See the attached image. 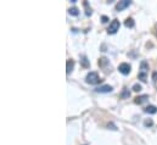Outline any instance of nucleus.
Instances as JSON below:
<instances>
[{
  "mask_svg": "<svg viewBox=\"0 0 157 145\" xmlns=\"http://www.w3.org/2000/svg\"><path fill=\"white\" fill-rule=\"evenodd\" d=\"M148 70H149V63L146 61H141V63H140V72H139V79L141 82H146Z\"/></svg>",
  "mask_w": 157,
  "mask_h": 145,
  "instance_id": "nucleus-1",
  "label": "nucleus"
},
{
  "mask_svg": "<svg viewBox=\"0 0 157 145\" xmlns=\"http://www.w3.org/2000/svg\"><path fill=\"white\" fill-rule=\"evenodd\" d=\"M100 81L101 79H100V77H99V74L96 72H89L86 74V77H85V82L88 84H97Z\"/></svg>",
  "mask_w": 157,
  "mask_h": 145,
  "instance_id": "nucleus-2",
  "label": "nucleus"
},
{
  "mask_svg": "<svg viewBox=\"0 0 157 145\" xmlns=\"http://www.w3.org/2000/svg\"><path fill=\"white\" fill-rule=\"evenodd\" d=\"M118 29H119V21H118V20H113V21L110 23V27L107 28V32H108L110 34H115Z\"/></svg>",
  "mask_w": 157,
  "mask_h": 145,
  "instance_id": "nucleus-3",
  "label": "nucleus"
},
{
  "mask_svg": "<svg viewBox=\"0 0 157 145\" xmlns=\"http://www.w3.org/2000/svg\"><path fill=\"white\" fill-rule=\"evenodd\" d=\"M130 70H132V67H130V65L127 63V62H123V63H121V65L118 66V71H119L122 74H124V76L129 74V73H130Z\"/></svg>",
  "mask_w": 157,
  "mask_h": 145,
  "instance_id": "nucleus-4",
  "label": "nucleus"
},
{
  "mask_svg": "<svg viewBox=\"0 0 157 145\" xmlns=\"http://www.w3.org/2000/svg\"><path fill=\"white\" fill-rule=\"evenodd\" d=\"M130 4H132V1H129V0H123V1H119V2L116 5V10H117V11H122V10H124L126 7H128Z\"/></svg>",
  "mask_w": 157,
  "mask_h": 145,
  "instance_id": "nucleus-5",
  "label": "nucleus"
},
{
  "mask_svg": "<svg viewBox=\"0 0 157 145\" xmlns=\"http://www.w3.org/2000/svg\"><path fill=\"white\" fill-rule=\"evenodd\" d=\"M112 87L111 85H101V87H99V88H96L95 90L97 92V93H110V92H112Z\"/></svg>",
  "mask_w": 157,
  "mask_h": 145,
  "instance_id": "nucleus-6",
  "label": "nucleus"
},
{
  "mask_svg": "<svg viewBox=\"0 0 157 145\" xmlns=\"http://www.w3.org/2000/svg\"><path fill=\"white\" fill-rule=\"evenodd\" d=\"M148 99H149V95H140V96H137L134 101H135V104H139L140 105V104L145 103Z\"/></svg>",
  "mask_w": 157,
  "mask_h": 145,
  "instance_id": "nucleus-7",
  "label": "nucleus"
},
{
  "mask_svg": "<svg viewBox=\"0 0 157 145\" xmlns=\"http://www.w3.org/2000/svg\"><path fill=\"white\" fill-rule=\"evenodd\" d=\"M144 111H145L146 114H151V115H154V114H156L157 112V107L156 106H154V105H149V106H146V107L144 109Z\"/></svg>",
  "mask_w": 157,
  "mask_h": 145,
  "instance_id": "nucleus-8",
  "label": "nucleus"
},
{
  "mask_svg": "<svg viewBox=\"0 0 157 145\" xmlns=\"http://www.w3.org/2000/svg\"><path fill=\"white\" fill-rule=\"evenodd\" d=\"M73 67H75V61L73 60H68L67 61V74H70L72 71H73Z\"/></svg>",
  "mask_w": 157,
  "mask_h": 145,
  "instance_id": "nucleus-9",
  "label": "nucleus"
},
{
  "mask_svg": "<svg viewBox=\"0 0 157 145\" xmlns=\"http://www.w3.org/2000/svg\"><path fill=\"white\" fill-rule=\"evenodd\" d=\"M124 24H126V27H129V28H132V27H134V20H133L132 17H128V18L126 20Z\"/></svg>",
  "mask_w": 157,
  "mask_h": 145,
  "instance_id": "nucleus-10",
  "label": "nucleus"
},
{
  "mask_svg": "<svg viewBox=\"0 0 157 145\" xmlns=\"http://www.w3.org/2000/svg\"><path fill=\"white\" fill-rule=\"evenodd\" d=\"M68 12H70V15H72V16H78V13H79L77 7H71V9L68 10Z\"/></svg>",
  "mask_w": 157,
  "mask_h": 145,
  "instance_id": "nucleus-11",
  "label": "nucleus"
},
{
  "mask_svg": "<svg viewBox=\"0 0 157 145\" xmlns=\"http://www.w3.org/2000/svg\"><path fill=\"white\" fill-rule=\"evenodd\" d=\"M83 5H84V7L86 9V11H85L86 16H90V15H91V9H89V5H88V2H86V1H84V2H83Z\"/></svg>",
  "mask_w": 157,
  "mask_h": 145,
  "instance_id": "nucleus-12",
  "label": "nucleus"
},
{
  "mask_svg": "<svg viewBox=\"0 0 157 145\" xmlns=\"http://www.w3.org/2000/svg\"><path fill=\"white\" fill-rule=\"evenodd\" d=\"M123 99H127V98H129L130 96V93H129V90L127 89V88H124V90H123V93H122V95H121Z\"/></svg>",
  "mask_w": 157,
  "mask_h": 145,
  "instance_id": "nucleus-13",
  "label": "nucleus"
},
{
  "mask_svg": "<svg viewBox=\"0 0 157 145\" xmlns=\"http://www.w3.org/2000/svg\"><path fill=\"white\" fill-rule=\"evenodd\" d=\"M133 90L134 92H140L141 90V85L140 84H134L133 85Z\"/></svg>",
  "mask_w": 157,
  "mask_h": 145,
  "instance_id": "nucleus-14",
  "label": "nucleus"
},
{
  "mask_svg": "<svg viewBox=\"0 0 157 145\" xmlns=\"http://www.w3.org/2000/svg\"><path fill=\"white\" fill-rule=\"evenodd\" d=\"M152 81H154V84L157 85V72H154V73H152Z\"/></svg>",
  "mask_w": 157,
  "mask_h": 145,
  "instance_id": "nucleus-15",
  "label": "nucleus"
},
{
  "mask_svg": "<svg viewBox=\"0 0 157 145\" xmlns=\"http://www.w3.org/2000/svg\"><path fill=\"white\" fill-rule=\"evenodd\" d=\"M82 62H83V66L88 67V61H86V57L85 56H82Z\"/></svg>",
  "mask_w": 157,
  "mask_h": 145,
  "instance_id": "nucleus-16",
  "label": "nucleus"
},
{
  "mask_svg": "<svg viewBox=\"0 0 157 145\" xmlns=\"http://www.w3.org/2000/svg\"><path fill=\"white\" fill-rule=\"evenodd\" d=\"M144 125H145L146 127H149V126H152V125H154V122H152V120H149V121H145V122H144Z\"/></svg>",
  "mask_w": 157,
  "mask_h": 145,
  "instance_id": "nucleus-17",
  "label": "nucleus"
},
{
  "mask_svg": "<svg viewBox=\"0 0 157 145\" xmlns=\"http://www.w3.org/2000/svg\"><path fill=\"white\" fill-rule=\"evenodd\" d=\"M107 21H108V18L106 16H102V22H107Z\"/></svg>",
  "mask_w": 157,
  "mask_h": 145,
  "instance_id": "nucleus-18",
  "label": "nucleus"
},
{
  "mask_svg": "<svg viewBox=\"0 0 157 145\" xmlns=\"http://www.w3.org/2000/svg\"><path fill=\"white\" fill-rule=\"evenodd\" d=\"M155 34L157 35V24H156V28H155Z\"/></svg>",
  "mask_w": 157,
  "mask_h": 145,
  "instance_id": "nucleus-19",
  "label": "nucleus"
}]
</instances>
